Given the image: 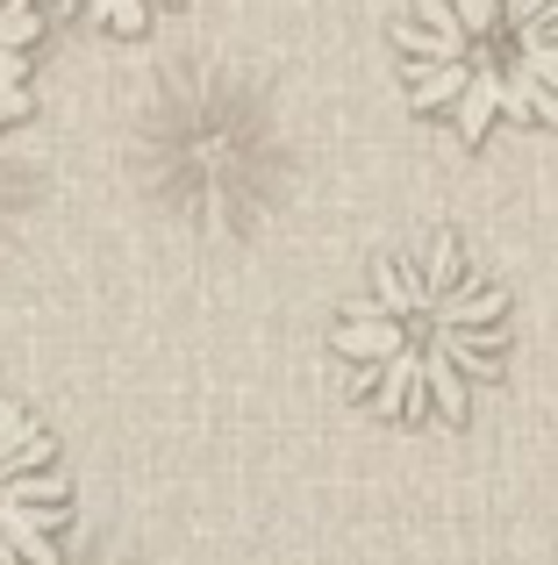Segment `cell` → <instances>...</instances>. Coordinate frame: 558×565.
<instances>
[{
  "label": "cell",
  "instance_id": "obj_4",
  "mask_svg": "<svg viewBox=\"0 0 558 565\" xmlns=\"http://www.w3.org/2000/svg\"><path fill=\"white\" fill-rule=\"evenodd\" d=\"M65 472L57 444L22 401H0V565H57Z\"/></svg>",
  "mask_w": 558,
  "mask_h": 565
},
{
  "label": "cell",
  "instance_id": "obj_1",
  "mask_svg": "<svg viewBox=\"0 0 558 565\" xmlns=\"http://www.w3.org/2000/svg\"><path fill=\"white\" fill-rule=\"evenodd\" d=\"M330 351L358 365L379 415H444L459 423L473 386L508 365V294L465 258L451 230L373 265V287L351 294Z\"/></svg>",
  "mask_w": 558,
  "mask_h": 565
},
{
  "label": "cell",
  "instance_id": "obj_3",
  "mask_svg": "<svg viewBox=\"0 0 558 565\" xmlns=\"http://www.w3.org/2000/svg\"><path fill=\"white\" fill-rule=\"evenodd\" d=\"M394 43L416 108L465 143L494 122L558 129V0H408Z\"/></svg>",
  "mask_w": 558,
  "mask_h": 565
},
{
  "label": "cell",
  "instance_id": "obj_5",
  "mask_svg": "<svg viewBox=\"0 0 558 565\" xmlns=\"http://www.w3.org/2000/svg\"><path fill=\"white\" fill-rule=\"evenodd\" d=\"M36 8L29 0H0V122L29 115V43H36Z\"/></svg>",
  "mask_w": 558,
  "mask_h": 565
},
{
  "label": "cell",
  "instance_id": "obj_2",
  "mask_svg": "<svg viewBox=\"0 0 558 565\" xmlns=\"http://www.w3.org/2000/svg\"><path fill=\"white\" fill-rule=\"evenodd\" d=\"M137 180L201 236H237L279 180V115L223 57L158 72L129 122Z\"/></svg>",
  "mask_w": 558,
  "mask_h": 565
},
{
  "label": "cell",
  "instance_id": "obj_6",
  "mask_svg": "<svg viewBox=\"0 0 558 565\" xmlns=\"http://www.w3.org/2000/svg\"><path fill=\"white\" fill-rule=\"evenodd\" d=\"M72 8L100 14L108 29H143V22H151V8H158V0H72Z\"/></svg>",
  "mask_w": 558,
  "mask_h": 565
}]
</instances>
